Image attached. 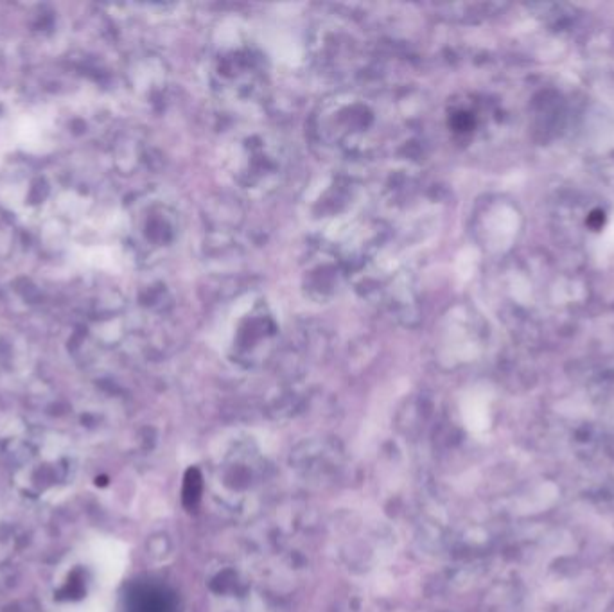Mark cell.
<instances>
[{
    "mask_svg": "<svg viewBox=\"0 0 614 612\" xmlns=\"http://www.w3.org/2000/svg\"><path fill=\"white\" fill-rule=\"evenodd\" d=\"M386 128L388 117L378 101L354 92L327 97L313 117L316 144L345 160L376 155Z\"/></svg>",
    "mask_w": 614,
    "mask_h": 612,
    "instance_id": "6da1fadb",
    "label": "cell"
},
{
    "mask_svg": "<svg viewBox=\"0 0 614 612\" xmlns=\"http://www.w3.org/2000/svg\"><path fill=\"white\" fill-rule=\"evenodd\" d=\"M205 83L221 101L259 105L268 90V63L261 47L239 27L221 29L205 58Z\"/></svg>",
    "mask_w": 614,
    "mask_h": 612,
    "instance_id": "7a4b0ae2",
    "label": "cell"
},
{
    "mask_svg": "<svg viewBox=\"0 0 614 612\" xmlns=\"http://www.w3.org/2000/svg\"><path fill=\"white\" fill-rule=\"evenodd\" d=\"M221 171L246 196H266L282 184L288 171L284 140L266 128H241L221 148Z\"/></svg>",
    "mask_w": 614,
    "mask_h": 612,
    "instance_id": "3957f363",
    "label": "cell"
},
{
    "mask_svg": "<svg viewBox=\"0 0 614 612\" xmlns=\"http://www.w3.org/2000/svg\"><path fill=\"white\" fill-rule=\"evenodd\" d=\"M281 334V318L272 302L264 295H245L230 307L220 338L232 356L254 361L268 354Z\"/></svg>",
    "mask_w": 614,
    "mask_h": 612,
    "instance_id": "277c9868",
    "label": "cell"
},
{
    "mask_svg": "<svg viewBox=\"0 0 614 612\" xmlns=\"http://www.w3.org/2000/svg\"><path fill=\"white\" fill-rule=\"evenodd\" d=\"M180 212L164 198H151L133 212V246L144 257L169 252L180 236Z\"/></svg>",
    "mask_w": 614,
    "mask_h": 612,
    "instance_id": "5b68a950",
    "label": "cell"
},
{
    "mask_svg": "<svg viewBox=\"0 0 614 612\" xmlns=\"http://www.w3.org/2000/svg\"><path fill=\"white\" fill-rule=\"evenodd\" d=\"M130 612H171V605L162 591L144 587L133 593Z\"/></svg>",
    "mask_w": 614,
    "mask_h": 612,
    "instance_id": "8992f818",
    "label": "cell"
},
{
    "mask_svg": "<svg viewBox=\"0 0 614 612\" xmlns=\"http://www.w3.org/2000/svg\"><path fill=\"white\" fill-rule=\"evenodd\" d=\"M202 494V480L196 471H189V476L185 480L184 499L194 505Z\"/></svg>",
    "mask_w": 614,
    "mask_h": 612,
    "instance_id": "52a82bcc",
    "label": "cell"
}]
</instances>
